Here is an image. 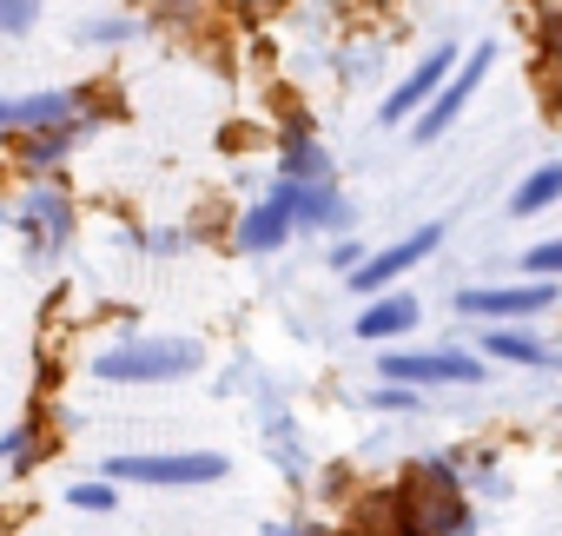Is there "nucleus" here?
Segmentation results:
<instances>
[{"label":"nucleus","instance_id":"2","mask_svg":"<svg viewBox=\"0 0 562 536\" xmlns=\"http://www.w3.org/2000/svg\"><path fill=\"white\" fill-rule=\"evenodd\" d=\"M192 365H199V345H186V338H139V345L106 351L93 371L113 378V384H153V378H186Z\"/></svg>","mask_w":562,"mask_h":536},{"label":"nucleus","instance_id":"12","mask_svg":"<svg viewBox=\"0 0 562 536\" xmlns=\"http://www.w3.org/2000/svg\"><path fill=\"white\" fill-rule=\"evenodd\" d=\"M411 319H417L411 299H384V305H371V312L358 319V338H391V332H404Z\"/></svg>","mask_w":562,"mask_h":536},{"label":"nucleus","instance_id":"13","mask_svg":"<svg viewBox=\"0 0 562 536\" xmlns=\"http://www.w3.org/2000/svg\"><path fill=\"white\" fill-rule=\"evenodd\" d=\"M490 351L496 358H516V365H555L542 345H529V338H516V332H503V338H490Z\"/></svg>","mask_w":562,"mask_h":536},{"label":"nucleus","instance_id":"10","mask_svg":"<svg viewBox=\"0 0 562 536\" xmlns=\"http://www.w3.org/2000/svg\"><path fill=\"white\" fill-rule=\"evenodd\" d=\"M463 312H536L549 305V286H516V292H463Z\"/></svg>","mask_w":562,"mask_h":536},{"label":"nucleus","instance_id":"8","mask_svg":"<svg viewBox=\"0 0 562 536\" xmlns=\"http://www.w3.org/2000/svg\"><path fill=\"white\" fill-rule=\"evenodd\" d=\"M74 107V93H34V100H0V126H60Z\"/></svg>","mask_w":562,"mask_h":536},{"label":"nucleus","instance_id":"7","mask_svg":"<svg viewBox=\"0 0 562 536\" xmlns=\"http://www.w3.org/2000/svg\"><path fill=\"white\" fill-rule=\"evenodd\" d=\"M285 225H292V199H285V186H278V192L238 225V245H245V252H271L278 238H285Z\"/></svg>","mask_w":562,"mask_h":536},{"label":"nucleus","instance_id":"17","mask_svg":"<svg viewBox=\"0 0 562 536\" xmlns=\"http://www.w3.org/2000/svg\"><path fill=\"white\" fill-rule=\"evenodd\" d=\"M74 503H80V510H106L113 490H106V483H87V490H74Z\"/></svg>","mask_w":562,"mask_h":536},{"label":"nucleus","instance_id":"16","mask_svg":"<svg viewBox=\"0 0 562 536\" xmlns=\"http://www.w3.org/2000/svg\"><path fill=\"white\" fill-rule=\"evenodd\" d=\"M522 265H529V272H562V238H555V245H536Z\"/></svg>","mask_w":562,"mask_h":536},{"label":"nucleus","instance_id":"4","mask_svg":"<svg viewBox=\"0 0 562 536\" xmlns=\"http://www.w3.org/2000/svg\"><path fill=\"white\" fill-rule=\"evenodd\" d=\"M437 238H443V225H424V232H411L404 245H391V252H378L371 265H358V272H351V286H358V292H371V286H391V279L404 272V265H417L424 252H437Z\"/></svg>","mask_w":562,"mask_h":536},{"label":"nucleus","instance_id":"5","mask_svg":"<svg viewBox=\"0 0 562 536\" xmlns=\"http://www.w3.org/2000/svg\"><path fill=\"white\" fill-rule=\"evenodd\" d=\"M384 378L397 384H470L476 378V358H384Z\"/></svg>","mask_w":562,"mask_h":536},{"label":"nucleus","instance_id":"14","mask_svg":"<svg viewBox=\"0 0 562 536\" xmlns=\"http://www.w3.org/2000/svg\"><path fill=\"white\" fill-rule=\"evenodd\" d=\"M41 14V0H0V34H27Z\"/></svg>","mask_w":562,"mask_h":536},{"label":"nucleus","instance_id":"6","mask_svg":"<svg viewBox=\"0 0 562 536\" xmlns=\"http://www.w3.org/2000/svg\"><path fill=\"white\" fill-rule=\"evenodd\" d=\"M483 67H490V47H483V54H476V60H470V67H463V74H457L450 87H443V100H437V107L424 113V126H417V139H437V133H443V126H450V120L463 113V100L476 93V80H483Z\"/></svg>","mask_w":562,"mask_h":536},{"label":"nucleus","instance_id":"3","mask_svg":"<svg viewBox=\"0 0 562 536\" xmlns=\"http://www.w3.org/2000/svg\"><path fill=\"white\" fill-rule=\"evenodd\" d=\"M106 477H133V483H212V477H225V457H212V450H186V457H113Z\"/></svg>","mask_w":562,"mask_h":536},{"label":"nucleus","instance_id":"11","mask_svg":"<svg viewBox=\"0 0 562 536\" xmlns=\"http://www.w3.org/2000/svg\"><path fill=\"white\" fill-rule=\"evenodd\" d=\"M549 199H562V166H542V172H529L522 186H516V199H509V212H542Z\"/></svg>","mask_w":562,"mask_h":536},{"label":"nucleus","instance_id":"15","mask_svg":"<svg viewBox=\"0 0 562 536\" xmlns=\"http://www.w3.org/2000/svg\"><path fill=\"white\" fill-rule=\"evenodd\" d=\"M67 146V120L54 126V133H41V139H27V166H54V153Z\"/></svg>","mask_w":562,"mask_h":536},{"label":"nucleus","instance_id":"9","mask_svg":"<svg viewBox=\"0 0 562 536\" xmlns=\"http://www.w3.org/2000/svg\"><path fill=\"white\" fill-rule=\"evenodd\" d=\"M443 74H450V54H430V60H424V67H417V74H411L391 100H384V120H391V126H397V120H411V107H417V100H424Z\"/></svg>","mask_w":562,"mask_h":536},{"label":"nucleus","instance_id":"1","mask_svg":"<svg viewBox=\"0 0 562 536\" xmlns=\"http://www.w3.org/2000/svg\"><path fill=\"white\" fill-rule=\"evenodd\" d=\"M397 529L404 536H457L463 529V490L443 464H417L397 490Z\"/></svg>","mask_w":562,"mask_h":536}]
</instances>
